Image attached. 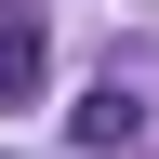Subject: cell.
<instances>
[{"instance_id": "obj_2", "label": "cell", "mask_w": 159, "mask_h": 159, "mask_svg": "<svg viewBox=\"0 0 159 159\" xmlns=\"http://www.w3.org/2000/svg\"><path fill=\"white\" fill-rule=\"evenodd\" d=\"M133 119H146V106H133L119 80H93V93H80V146H133Z\"/></svg>"}, {"instance_id": "obj_1", "label": "cell", "mask_w": 159, "mask_h": 159, "mask_svg": "<svg viewBox=\"0 0 159 159\" xmlns=\"http://www.w3.org/2000/svg\"><path fill=\"white\" fill-rule=\"evenodd\" d=\"M40 66H53L40 13H13V0H0V106H27V93H40Z\"/></svg>"}]
</instances>
